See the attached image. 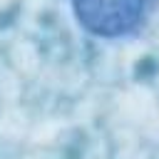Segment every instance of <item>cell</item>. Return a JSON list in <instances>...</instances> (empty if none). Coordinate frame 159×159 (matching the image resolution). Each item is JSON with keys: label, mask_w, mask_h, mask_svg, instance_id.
I'll return each mask as SVG.
<instances>
[{"label": "cell", "mask_w": 159, "mask_h": 159, "mask_svg": "<svg viewBox=\"0 0 159 159\" xmlns=\"http://www.w3.org/2000/svg\"><path fill=\"white\" fill-rule=\"evenodd\" d=\"M77 22L97 37L132 35L144 17V0H72Z\"/></svg>", "instance_id": "cell-1"}]
</instances>
